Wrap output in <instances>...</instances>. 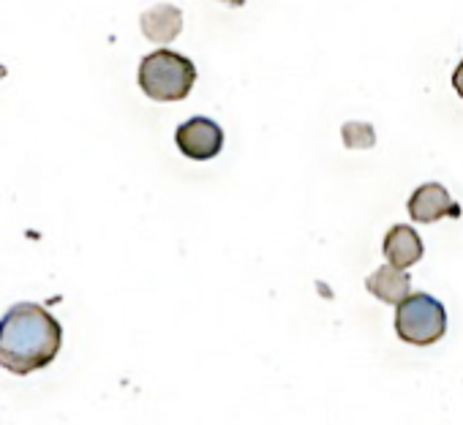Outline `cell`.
<instances>
[{"label":"cell","mask_w":463,"mask_h":425,"mask_svg":"<svg viewBox=\"0 0 463 425\" xmlns=\"http://www.w3.org/2000/svg\"><path fill=\"white\" fill-rule=\"evenodd\" d=\"M341 134H344V145L349 150H363V147L376 145V131L368 123H346L341 128Z\"/></svg>","instance_id":"9"},{"label":"cell","mask_w":463,"mask_h":425,"mask_svg":"<svg viewBox=\"0 0 463 425\" xmlns=\"http://www.w3.org/2000/svg\"><path fill=\"white\" fill-rule=\"evenodd\" d=\"M384 260L387 265L392 268H411L422 260V241L420 235L411 230V227H403V224H395L387 238H384Z\"/></svg>","instance_id":"6"},{"label":"cell","mask_w":463,"mask_h":425,"mask_svg":"<svg viewBox=\"0 0 463 425\" xmlns=\"http://www.w3.org/2000/svg\"><path fill=\"white\" fill-rule=\"evenodd\" d=\"M365 289H368L373 298H379L382 303L401 306V303L411 295V279H409V273H403L401 268L384 265V268L373 270V276L365 279Z\"/></svg>","instance_id":"7"},{"label":"cell","mask_w":463,"mask_h":425,"mask_svg":"<svg viewBox=\"0 0 463 425\" xmlns=\"http://www.w3.org/2000/svg\"><path fill=\"white\" fill-rule=\"evenodd\" d=\"M194 82L196 66L172 50H156L139 63V88L153 101H180L191 93Z\"/></svg>","instance_id":"2"},{"label":"cell","mask_w":463,"mask_h":425,"mask_svg":"<svg viewBox=\"0 0 463 425\" xmlns=\"http://www.w3.org/2000/svg\"><path fill=\"white\" fill-rule=\"evenodd\" d=\"M452 85H455L458 96L463 99V61L458 63V69H455V74H452Z\"/></svg>","instance_id":"10"},{"label":"cell","mask_w":463,"mask_h":425,"mask_svg":"<svg viewBox=\"0 0 463 425\" xmlns=\"http://www.w3.org/2000/svg\"><path fill=\"white\" fill-rule=\"evenodd\" d=\"M63 346L61 322L36 303H17L0 316V368L17 376L47 368Z\"/></svg>","instance_id":"1"},{"label":"cell","mask_w":463,"mask_h":425,"mask_svg":"<svg viewBox=\"0 0 463 425\" xmlns=\"http://www.w3.org/2000/svg\"><path fill=\"white\" fill-rule=\"evenodd\" d=\"M177 150L191 161H210L223 147V131L210 118H191L175 134Z\"/></svg>","instance_id":"4"},{"label":"cell","mask_w":463,"mask_h":425,"mask_svg":"<svg viewBox=\"0 0 463 425\" xmlns=\"http://www.w3.org/2000/svg\"><path fill=\"white\" fill-rule=\"evenodd\" d=\"M139 23H142L145 39H150L156 44H169L177 39V33L183 28V14H180V9H175L169 4H161V6L147 9Z\"/></svg>","instance_id":"8"},{"label":"cell","mask_w":463,"mask_h":425,"mask_svg":"<svg viewBox=\"0 0 463 425\" xmlns=\"http://www.w3.org/2000/svg\"><path fill=\"white\" fill-rule=\"evenodd\" d=\"M221 4H229V6H235V9H241L246 0H221Z\"/></svg>","instance_id":"11"},{"label":"cell","mask_w":463,"mask_h":425,"mask_svg":"<svg viewBox=\"0 0 463 425\" xmlns=\"http://www.w3.org/2000/svg\"><path fill=\"white\" fill-rule=\"evenodd\" d=\"M444 330H447L444 306L425 292L409 295L395 311V333L406 344L430 346L444 335Z\"/></svg>","instance_id":"3"},{"label":"cell","mask_w":463,"mask_h":425,"mask_svg":"<svg viewBox=\"0 0 463 425\" xmlns=\"http://www.w3.org/2000/svg\"><path fill=\"white\" fill-rule=\"evenodd\" d=\"M409 216L417 224H433L439 219H460V204H455L441 183H422L409 196Z\"/></svg>","instance_id":"5"}]
</instances>
